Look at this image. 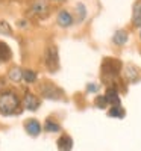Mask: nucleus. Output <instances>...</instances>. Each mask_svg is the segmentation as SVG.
Here are the masks:
<instances>
[{
    "instance_id": "1",
    "label": "nucleus",
    "mask_w": 141,
    "mask_h": 151,
    "mask_svg": "<svg viewBox=\"0 0 141 151\" xmlns=\"http://www.w3.org/2000/svg\"><path fill=\"white\" fill-rule=\"evenodd\" d=\"M20 98L17 97L15 92L12 91H5L0 94V115L3 116H11L20 113Z\"/></svg>"
},
{
    "instance_id": "2",
    "label": "nucleus",
    "mask_w": 141,
    "mask_h": 151,
    "mask_svg": "<svg viewBox=\"0 0 141 151\" xmlns=\"http://www.w3.org/2000/svg\"><path fill=\"white\" fill-rule=\"evenodd\" d=\"M44 64L50 73H55L59 70V55H58L56 45L53 44L47 45L46 52H44Z\"/></svg>"
},
{
    "instance_id": "3",
    "label": "nucleus",
    "mask_w": 141,
    "mask_h": 151,
    "mask_svg": "<svg viewBox=\"0 0 141 151\" xmlns=\"http://www.w3.org/2000/svg\"><path fill=\"white\" fill-rule=\"evenodd\" d=\"M31 15L36 17V18H47L50 14V5L47 0H33L32 5H31Z\"/></svg>"
},
{
    "instance_id": "4",
    "label": "nucleus",
    "mask_w": 141,
    "mask_h": 151,
    "mask_svg": "<svg viewBox=\"0 0 141 151\" xmlns=\"http://www.w3.org/2000/svg\"><path fill=\"white\" fill-rule=\"evenodd\" d=\"M121 70V62L117 59H112V58H105L103 64H102V73L105 76H109V77H117L120 74Z\"/></svg>"
},
{
    "instance_id": "5",
    "label": "nucleus",
    "mask_w": 141,
    "mask_h": 151,
    "mask_svg": "<svg viewBox=\"0 0 141 151\" xmlns=\"http://www.w3.org/2000/svg\"><path fill=\"white\" fill-rule=\"evenodd\" d=\"M40 91H41V95L49 100H62L64 98V92L50 82H44L40 86Z\"/></svg>"
},
{
    "instance_id": "6",
    "label": "nucleus",
    "mask_w": 141,
    "mask_h": 151,
    "mask_svg": "<svg viewBox=\"0 0 141 151\" xmlns=\"http://www.w3.org/2000/svg\"><path fill=\"white\" fill-rule=\"evenodd\" d=\"M23 106L26 107L28 110H36L40 107V98L36 95H33L32 92H26L24 94V98H23Z\"/></svg>"
},
{
    "instance_id": "7",
    "label": "nucleus",
    "mask_w": 141,
    "mask_h": 151,
    "mask_svg": "<svg viewBox=\"0 0 141 151\" xmlns=\"http://www.w3.org/2000/svg\"><path fill=\"white\" fill-rule=\"evenodd\" d=\"M24 130H26V133L29 136H38L41 133V124L38 122L36 119H28L26 122H24Z\"/></svg>"
},
{
    "instance_id": "8",
    "label": "nucleus",
    "mask_w": 141,
    "mask_h": 151,
    "mask_svg": "<svg viewBox=\"0 0 141 151\" xmlns=\"http://www.w3.org/2000/svg\"><path fill=\"white\" fill-rule=\"evenodd\" d=\"M56 21H58V24H59L61 27H70V26H73L74 18H73V15L70 14L68 11H61L59 14H58Z\"/></svg>"
},
{
    "instance_id": "9",
    "label": "nucleus",
    "mask_w": 141,
    "mask_h": 151,
    "mask_svg": "<svg viewBox=\"0 0 141 151\" xmlns=\"http://www.w3.org/2000/svg\"><path fill=\"white\" fill-rule=\"evenodd\" d=\"M56 147L59 151H71L73 148V139L68 134H62L59 139L56 141Z\"/></svg>"
},
{
    "instance_id": "10",
    "label": "nucleus",
    "mask_w": 141,
    "mask_h": 151,
    "mask_svg": "<svg viewBox=\"0 0 141 151\" xmlns=\"http://www.w3.org/2000/svg\"><path fill=\"white\" fill-rule=\"evenodd\" d=\"M105 97H106V100H108V103H109V104H112V106H121V104H120V97H118L117 88L109 86L108 89H106Z\"/></svg>"
},
{
    "instance_id": "11",
    "label": "nucleus",
    "mask_w": 141,
    "mask_h": 151,
    "mask_svg": "<svg viewBox=\"0 0 141 151\" xmlns=\"http://www.w3.org/2000/svg\"><path fill=\"white\" fill-rule=\"evenodd\" d=\"M124 76H126V80L129 83H135L140 79V70L135 65H127L124 68Z\"/></svg>"
},
{
    "instance_id": "12",
    "label": "nucleus",
    "mask_w": 141,
    "mask_h": 151,
    "mask_svg": "<svg viewBox=\"0 0 141 151\" xmlns=\"http://www.w3.org/2000/svg\"><path fill=\"white\" fill-rule=\"evenodd\" d=\"M132 24L135 27H141V0H137L132 8Z\"/></svg>"
},
{
    "instance_id": "13",
    "label": "nucleus",
    "mask_w": 141,
    "mask_h": 151,
    "mask_svg": "<svg viewBox=\"0 0 141 151\" xmlns=\"http://www.w3.org/2000/svg\"><path fill=\"white\" fill-rule=\"evenodd\" d=\"M12 58V52H11V48L6 42H2L0 41V62L2 64H5V62H9Z\"/></svg>"
},
{
    "instance_id": "14",
    "label": "nucleus",
    "mask_w": 141,
    "mask_h": 151,
    "mask_svg": "<svg viewBox=\"0 0 141 151\" xmlns=\"http://www.w3.org/2000/svg\"><path fill=\"white\" fill-rule=\"evenodd\" d=\"M112 42L115 44V45H124L126 42H127V32L126 30H123V29H120V30H117L114 33V36H112Z\"/></svg>"
},
{
    "instance_id": "15",
    "label": "nucleus",
    "mask_w": 141,
    "mask_h": 151,
    "mask_svg": "<svg viewBox=\"0 0 141 151\" xmlns=\"http://www.w3.org/2000/svg\"><path fill=\"white\" fill-rule=\"evenodd\" d=\"M8 79L11 82H14V83H20L23 80V70L18 68V67H14V68H11L9 73H8Z\"/></svg>"
},
{
    "instance_id": "16",
    "label": "nucleus",
    "mask_w": 141,
    "mask_h": 151,
    "mask_svg": "<svg viewBox=\"0 0 141 151\" xmlns=\"http://www.w3.org/2000/svg\"><path fill=\"white\" fill-rule=\"evenodd\" d=\"M108 115L111 118H118V119H123L126 116V110L121 107V106H112L109 110H108Z\"/></svg>"
},
{
    "instance_id": "17",
    "label": "nucleus",
    "mask_w": 141,
    "mask_h": 151,
    "mask_svg": "<svg viewBox=\"0 0 141 151\" xmlns=\"http://www.w3.org/2000/svg\"><path fill=\"white\" fill-rule=\"evenodd\" d=\"M44 130L46 132H49V133H56V132H61V125L59 124H56L55 121H52V119H46V122H44Z\"/></svg>"
},
{
    "instance_id": "18",
    "label": "nucleus",
    "mask_w": 141,
    "mask_h": 151,
    "mask_svg": "<svg viewBox=\"0 0 141 151\" xmlns=\"http://www.w3.org/2000/svg\"><path fill=\"white\" fill-rule=\"evenodd\" d=\"M36 73L33 70H23V80L26 83H35L36 82Z\"/></svg>"
},
{
    "instance_id": "19",
    "label": "nucleus",
    "mask_w": 141,
    "mask_h": 151,
    "mask_svg": "<svg viewBox=\"0 0 141 151\" xmlns=\"http://www.w3.org/2000/svg\"><path fill=\"white\" fill-rule=\"evenodd\" d=\"M76 14H78V21H84V18L86 17V9L84 3L76 5Z\"/></svg>"
},
{
    "instance_id": "20",
    "label": "nucleus",
    "mask_w": 141,
    "mask_h": 151,
    "mask_svg": "<svg viewBox=\"0 0 141 151\" xmlns=\"http://www.w3.org/2000/svg\"><path fill=\"white\" fill-rule=\"evenodd\" d=\"M0 33L2 35H12V27L5 20H0Z\"/></svg>"
},
{
    "instance_id": "21",
    "label": "nucleus",
    "mask_w": 141,
    "mask_h": 151,
    "mask_svg": "<svg viewBox=\"0 0 141 151\" xmlns=\"http://www.w3.org/2000/svg\"><path fill=\"white\" fill-rule=\"evenodd\" d=\"M94 104H96L99 109H105L109 103H108V100H106V97H105V95H97V97H96V100H94Z\"/></svg>"
},
{
    "instance_id": "22",
    "label": "nucleus",
    "mask_w": 141,
    "mask_h": 151,
    "mask_svg": "<svg viewBox=\"0 0 141 151\" xmlns=\"http://www.w3.org/2000/svg\"><path fill=\"white\" fill-rule=\"evenodd\" d=\"M99 89H100V86L99 85H96V83H88V86H86V92L88 94H97L99 92Z\"/></svg>"
},
{
    "instance_id": "23",
    "label": "nucleus",
    "mask_w": 141,
    "mask_h": 151,
    "mask_svg": "<svg viewBox=\"0 0 141 151\" xmlns=\"http://www.w3.org/2000/svg\"><path fill=\"white\" fill-rule=\"evenodd\" d=\"M52 2H64V0H52Z\"/></svg>"
},
{
    "instance_id": "24",
    "label": "nucleus",
    "mask_w": 141,
    "mask_h": 151,
    "mask_svg": "<svg viewBox=\"0 0 141 151\" xmlns=\"http://www.w3.org/2000/svg\"><path fill=\"white\" fill-rule=\"evenodd\" d=\"M140 38H141V30H140Z\"/></svg>"
}]
</instances>
